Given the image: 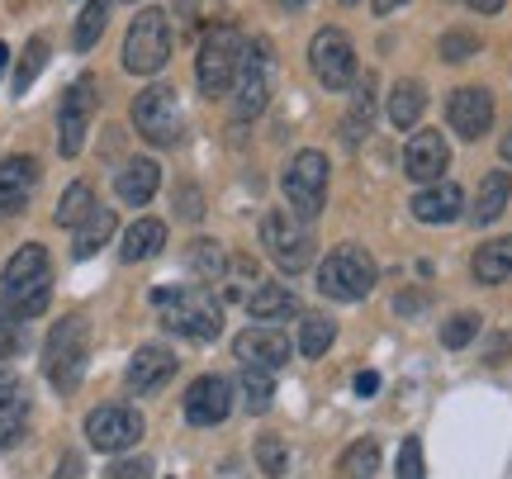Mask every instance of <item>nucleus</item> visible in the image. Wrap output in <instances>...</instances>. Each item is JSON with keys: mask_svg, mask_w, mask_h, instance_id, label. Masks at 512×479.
<instances>
[{"mask_svg": "<svg viewBox=\"0 0 512 479\" xmlns=\"http://www.w3.org/2000/svg\"><path fill=\"white\" fill-rule=\"evenodd\" d=\"M152 309L185 342H214L223 332V304L209 295V285H162L152 290Z\"/></svg>", "mask_w": 512, "mask_h": 479, "instance_id": "1", "label": "nucleus"}, {"mask_svg": "<svg viewBox=\"0 0 512 479\" xmlns=\"http://www.w3.org/2000/svg\"><path fill=\"white\" fill-rule=\"evenodd\" d=\"M0 299L15 309V318H38L48 309V299H53V257H48V247H38V242H24L15 257L5 261V271H0Z\"/></svg>", "mask_w": 512, "mask_h": 479, "instance_id": "2", "label": "nucleus"}, {"mask_svg": "<svg viewBox=\"0 0 512 479\" xmlns=\"http://www.w3.org/2000/svg\"><path fill=\"white\" fill-rule=\"evenodd\" d=\"M86 366H91V323L81 314L57 318L48 328V342H43V375L57 394H76L81 380H86Z\"/></svg>", "mask_w": 512, "mask_h": 479, "instance_id": "3", "label": "nucleus"}, {"mask_svg": "<svg viewBox=\"0 0 512 479\" xmlns=\"http://www.w3.org/2000/svg\"><path fill=\"white\" fill-rule=\"evenodd\" d=\"M375 280H380L375 257H370L361 242H342L318 266V295L337 299V304H356V299H366L375 290Z\"/></svg>", "mask_w": 512, "mask_h": 479, "instance_id": "4", "label": "nucleus"}, {"mask_svg": "<svg viewBox=\"0 0 512 479\" xmlns=\"http://www.w3.org/2000/svg\"><path fill=\"white\" fill-rule=\"evenodd\" d=\"M242 43H247V38H242L233 24L204 29L200 53H195V81H200V91L209 95V100H219V95L233 91L238 67H242Z\"/></svg>", "mask_w": 512, "mask_h": 479, "instance_id": "5", "label": "nucleus"}, {"mask_svg": "<svg viewBox=\"0 0 512 479\" xmlns=\"http://www.w3.org/2000/svg\"><path fill=\"white\" fill-rule=\"evenodd\" d=\"M271 67H275V53H271V38H252L242 43V67H238V81H233V119L238 124H252L256 114L271 105Z\"/></svg>", "mask_w": 512, "mask_h": 479, "instance_id": "6", "label": "nucleus"}, {"mask_svg": "<svg viewBox=\"0 0 512 479\" xmlns=\"http://www.w3.org/2000/svg\"><path fill=\"white\" fill-rule=\"evenodd\" d=\"M280 190H285V209L299 214L304 223H313L323 214V200H328V157L323 152H294L285 176H280Z\"/></svg>", "mask_w": 512, "mask_h": 479, "instance_id": "7", "label": "nucleus"}, {"mask_svg": "<svg viewBox=\"0 0 512 479\" xmlns=\"http://www.w3.org/2000/svg\"><path fill=\"white\" fill-rule=\"evenodd\" d=\"M171 57V24H166V10H138L133 24L124 34V72L133 76H157Z\"/></svg>", "mask_w": 512, "mask_h": 479, "instance_id": "8", "label": "nucleus"}, {"mask_svg": "<svg viewBox=\"0 0 512 479\" xmlns=\"http://www.w3.org/2000/svg\"><path fill=\"white\" fill-rule=\"evenodd\" d=\"M261 242H266L271 261L285 271V276L309 271V261H313V228L299 219V214H290V209H271V214L261 219Z\"/></svg>", "mask_w": 512, "mask_h": 479, "instance_id": "9", "label": "nucleus"}, {"mask_svg": "<svg viewBox=\"0 0 512 479\" xmlns=\"http://www.w3.org/2000/svg\"><path fill=\"white\" fill-rule=\"evenodd\" d=\"M133 129L152 148H176V138H181V100H176V91L171 86L138 91V100H133Z\"/></svg>", "mask_w": 512, "mask_h": 479, "instance_id": "10", "label": "nucleus"}, {"mask_svg": "<svg viewBox=\"0 0 512 479\" xmlns=\"http://www.w3.org/2000/svg\"><path fill=\"white\" fill-rule=\"evenodd\" d=\"M91 119H95V76H76L72 86L62 91V105H57V152L62 157H81Z\"/></svg>", "mask_w": 512, "mask_h": 479, "instance_id": "11", "label": "nucleus"}, {"mask_svg": "<svg viewBox=\"0 0 512 479\" xmlns=\"http://www.w3.org/2000/svg\"><path fill=\"white\" fill-rule=\"evenodd\" d=\"M143 413L133 404H100L86 418V442L95 446V451H105V456H119V451H128V446L143 442Z\"/></svg>", "mask_w": 512, "mask_h": 479, "instance_id": "12", "label": "nucleus"}, {"mask_svg": "<svg viewBox=\"0 0 512 479\" xmlns=\"http://www.w3.org/2000/svg\"><path fill=\"white\" fill-rule=\"evenodd\" d=\"M309 67L323 91H351L356 81V48L342 29H318L309 43Z\"/></svg>", "mask_w": 512, "mask_h": 479, "instance_id": "13", "label": "nucleus"}, {"mask_svg": "<svg viewBox=\"0 0 512 479\" xmlns=\"http://www.w3.org/2000/svg\"><path fill=\"white\" fill-rule=\"evenodd\" d=\"M446 124L456 129V138L479 143L484 133L494 129V95L484 91V86H460V91H451V100H446Z\"/></svg>", "mask_w": 512, "mask_h": 479, "instance_id": "14", "label": "nucleus"}, {"mask_svg": "<svg viewBox=\"0 0 512 479\" xmlns=\"http://www.w3.org/2000/svg\"><path fill=\"white\" fill-rule=\"evenodd\" d=\"M446 166H451V143L437 129H413L408 148H403V176L418 185H432L446 176Z\"/></svg>", "mask_w": 512, "mask_h": 479, "instance_id": "15", "label": "nucleus"}, {"mask_svg": "<svg viewBox=\"0 0 512 479\" xmlns=\"http://www.w3.org/2000/svg\"><path fill=\"white\" fill-rule=\"evenodd\" d=\"M233 356H238L242 366L280 370V366H290V337H285V328H275V323H252L247 332H238Z\"/></svg>", "mask_w": 512, "mask_h": 479, "instance_id": "16", "label": "nucleus"}, {"mask_svg": "<svg viewBox=\"0 0 512 479\" xmlns=\"http://www.w3.org/2000/svg\"><path fill=\"white\" fill-rule=\"evenodd\" d=\"M233 413V385L223 375H200L185 389V423L190 427H219Z\"/></svg>", "mask_w": 512, "mask_h": 479, "instance_id": "17", "label": "nucleus"}, {"mask_svg": "<svg viewBox=\"0 0 512 479\" xmlns=\"http://www.w3.org/2000/svg\"><path fill=\"white\" fill-rule=\"evenodd\" d=\"M181 366V356L171 347H157V342H147V347L133 351V361L124 370V385L128 394H157V389L171 385V375Z\"/></svg>", "mask_w": 512, "mask_h": 479, "instance_id": "18", "label": "nucleus"}, {"mask_svg": "<svg viewBox=\"0 0 512 479\" xmlns=\"http://www.w3.org/2000/svg\"><path fill=\"white\" fill-rule=\"evenodd\" d=\"M29 432V389L15 370H0V451L24 442Z\"/></svg>", "mask_w": 512, "mask_h": 479, "instance_id": "19", "label": "nucleus"}, {"mask_svg": "<svg viewBox=\"0 0 512 479\" xmlns=\"http://www.w3.org/2000/svg\"><path fill=\"white\" fill-rule=\"evenodd\" d=\"M408 209L418 223H456L465 214V190L456 181H432L408 200Z\"/></svg>", "mask_w": 512, "mask_h": 479, "instance_id": "20", "label": "nucleus"}, {"mask_svg": "<svg viewBox=\"0 0 512 479\" xmlns=\"http://www.w3.org/2000/svg\"><path fill=\"white\" fill-rule=\"evenodd\" d=\"M38 185V162L34 157H5L0 162V219L19 214Z\"/></svg>", "mask_w": 512, "mask_h": 479, "instance_id": "21", "label": "nucleus"}, {"mask_svg": "<svg viewBox=\"0 0 512 479\" xmlns=\"http://www.w3.org/2000/svg\"><path fill=\"white\" fill-rule=\"evenodd\" d=\"M157 185H162V166L152 162V157H133V162L119 166V176H114V195L124 204H147L157 195Z\"/></svg>", "mask_w": 512, "mask_h": 479, "instance_id": "22", "label": "nucleus"}, {"mask_svg": "<svg viewBox=\"0 0 512 479\" xmlns=\"http://www.w3.org/2000/svg\"><path fill=\"white\" fill-rule=\"evenodd\" d=\"M247 314L256 318V323H285V318H304L299 314V295H294L290 285H275V280H266V285H256L252 295H247Z\"/></svg>", "mask_w": 512, "mask_h": 479, "instance_id": "23", "label": "nucleus"}, {"mask_svg": "<svg viewBox=\"0 0 512 479\" xmlns=\"http://www.w3.org/2000/svg\"><path fill=\"white\" fill-rule=\"evenodd\" d=\"M162 247H166V223L162 219H138V223H128L124 242H119V257H124L128 266H138V261H152Z\"/></svg>", "mask_w": 512, "mask_h": 479, "instance_id": "24", "label": "nucleus"}, {"mask_svg": "<svg viewBox=\"0 0 512 479\" xmlns=\"http://www.w3.org/2000/svg\"><path fill=\"white\" fill-rule=\"evenodd\" d=\"M508 200H512V176L508 171H489V176L479 181V195H475V204H470L465 214L484 228V223H494L498 214L508 209Z\"/></svg>", "mask_w": 512, "mask_h": 479, "instance_id": "25", "label": "nucleus"}, {"mask_svg": "<svg viewBox=\"0 0 512 479\" xmlns=\"http://www.w3.org/2000/svg\"><path fill=\"white\" fill-rule=\"evenodd\" d=\"M470 271H475L479 285H503L512 276V238L484 242L475 252V261H470Z\"/></svg>", "mask_w": 512, "mask_h": 479, "instance_id": "26", "label": "nucleus"}, {"mask_svg": "<svg viewBox=\"0 0 512 479\" xmlns=\"http://www.w3.org/2000/svg\"><path fill=\"white\" fill-rule=\"evenodd\" d=\"M422 110H427V86L422 81H399L389 95V124L394 129H418Z\"/></svg>", "mask_w": 512, "mask_h": 479, "instance_id": "27", "label": "nucleus"}, {"mask_svg": "<svg viewBox=\"0 0 512 479\" xmlns=\"http://www.w3.org/2000/svg\"><path fill=\"white\" fill-rule=\"evenodd\" d=\"M110 238H114V209H100V204H95V209H91V219H86L81 228H76V238H72V257H76V261L95 257V252H100V247H105Z\"/></svg>", "mask_w": 512, "mask_h": 479, "instance_id": "28", "label": "nucleus"}, {"mask_svg": "<svg viewBox=\"0 0 512 479\" xmlns=\"http://www.w3.org/2000/svg\"><path fill=\"white\" fill-rule=\"evenodd\" d=\"M110 5H114V0H86V5H81L76 29H72V48H76V53H91L95 43H100L105 24H110Z\"/></svg>", "mask_w": 512, "mask_h": 479, "instance_id": "29", "label": "nucleus"}, {"mask_svg": "<svg viewBox=\"0 0 512 479\" xmlns=\"http://www.w3.org/2000/svg\"><path fill=\"white\" fill-rule=\"evenodd\" d=\"M370 119H375V81L366 76V81L356 86V95H351L347 119H342V138H347L351 148H356V143L370 133Z\"/></svg>", "mask_w": 512, "mask_h": 479, "instance_id": "30", "label": "nucleus"}, {"mask_svg": "<svg viewBox=\"0 0 512 479\" xmlns=\"http://www.w3.org/2000/svg\"><path fill=\"white\" fill-rule=\"evenodd\" d=\"M91 209H95V190L86 181H72L67 190H62L53 219H57V228H81V223L91 219Z\"/></svg>", "mask_w": 512, "mask_h": 479, "instance_id": "31", "label": "nucleus"}, {"mask_svg": "<svg viewBox=\"0 0 512 479\" xmlns=\"http://www.w3.org/2000/svg\"><path fill=\"white\" fill-rule=\"evenodd\" d=\"M337 342V323L323 314H304L299 318V356L304 361H318V356H328V347Z\"/></svg>", "mask_w": 512, "mask_h": 479, "instance_id": "32", "label": "nucleus"}, {"mask_svg": "<svg viewBox=\"0 0 512 479\" xmlns=\"http://www.w3.org/2000/svg\"><path fill=\"white\" fill-rule=\"evenodd\" d=\"M48 38L43 34H34L29 43H24V53H19V62H15V76H10V86H15V95H24L29 86H34L38 76H43V67H48Z\"/></svg>", "mask_w": 512, "mask_h": 479, "instance_id": "33", "label": "nucleus"}, {"mask_svg": "<svg viewBox=\"0 0 512 479\" xmlns=\"http://www.w3.org/2000/svg\"><path fill=\"white\" fill-rule=\"evenodd\" d=\"M242 404H247V413H271V404H275V370L242 366Z\"/></svg>", "mask_w": 512, "mask_h": 479, "instance_id": "34", "label": "nucleus"}, {"mask_svg": "<svg viewBox=\"0 0 512 479\" xmlns=\"http://www.w3.org/2000/svg\"><path fill=\"white\" fill-rule=\"evenodd\" d=\"M375 470H380V446L375 442H351L342 451V475L347 479H375Z\"/></svg>", "mask_w": 512, "mask_h": 479, "instance_id": "35", "label": "nucleus"}, {"mask_svg": "<svg viewBox=\"0 0 512 479\" xmlns=\"http://www.w3.org/2000/svg\"><path fill=\"white\" fill-rule=\"evenodd\" d=\"M223 266H228V261H223V247L214 238H200L190 247V271L200 280H223Z\"/></svg>", "mask_w": 512, "mask_h": 479, "instance_id": "36", "label": "nucleus"}, {"mask_svg": "<svg viewBox=\"0 0 512 479\" xmlns=\"http://www.w3.org/2000/svg\"><path fill=\"white\" fill-rule=\"evenodd\" d=\"M256 465H261V475L280 479L285 470H290V456H285V442L275 437V432H266L261 442H256Z\"/></svg>", "mask_w": 512, "mask_h": 479, "instance_id": "37", "label": "nucleus"}, {"mask_svg": "<svg viewBox=\"0 0 512 479\" xmlns=\"http://www.w3.org/2000/svg\"><path fill=\"white\" fill-rule=\"evenodd\" d=\"M475 332H479V314H456V318H446V323H441V347H446V351L470 347V342H475Z\"/></svg>", "mask_w": 512, "mask_h": 479, "instance_id": "38", "label": "nucleus"}, {"mask_svg": "<svg viewBox=\"0 0 512 479\" xmlns=\"http://www.w3.org/2000/svg\"><path fill=\"white\" fill-rule=\"evenodd\" d=\"M441 62H470L479 53V38L470 29H451V34H441Z\"/></svg>", "mask_w": 512, "mask_h": 479, "instance_id": "39", "label": "nucleus"}, {"mask_svg": "<svg viewBox=\"0 0 512 479\" xmlns=\"http://www.w3.org/2000/svg\"><path fill=\"white\" fill-rule=\"evenodd\" d=\"M399 479H427V461H422V442L408 437L399 446Z\"/></svg>", "mask_w": 512, "mask_h": 479, "instance_id": "40", "label": "nucleus"}, {"mask_svg": "<svg viewBox=\"0 0 512 479\" xmlns=\"http://www.w3.org/2000/svg\"><path fill=\"white\" fill-rule=\"evenodd\" d=\"M19 351V318H15V309L0 299V361H10Z\"/></svg>", "mask_w": 512, "mask_h": 479, "instance_id": "41", "label": "nucleus"}, {"mask_svg": "<svg viewBox=\"0 0 512 479\" xmlns=\"http://www.w3.org/2000/svg\"><path fill=\"white\" fill-rule=\"evenodd\" d=\"M110 479H152V461H143V456L138 461H119L110 470Z\"/></svg>", "mask_w": 512, "mask_h": 479, "instance_id": "42", "label": "nucleus"}, {"mask_svg": "<svg viewBox=\"0 0 512 479\" xmlns=\"http://www.w3.org/2000/svg\"><path fill=\"white\" fill-rule=\"evenodd\" d=\"M200 214H204L200 190H195V185H185V190H181V219H200Z\"/></svg>", "mask_w": 512, "mask_h": 479, "instance_id": "43", "label": "nucleus"}, {"mask_svg": "<svg viewBox=\"0 0 512 479\" xmlns=\"http://www.w3.org/2000/svg\"><path fill=\"white\" fill-rule=\"evenodd\" d=\"M375 389H380V375H375V370H361V375H356V394H361V399H370Z\"/></svg>", "mask_w": 512, "mask_h": 479, "instance_id": "44", "label": "nucleus"}, {"mask_svg": "<svg viewBox=\"0 0 512 479\" xmlns=\"http://www.w3.org/2000/svg\"><path fill=\"white\" fill-rule=\"evenodd\" d=\"M465 5H470L475 15H498V10H503L508 0H465Z\"/></svg>", "mask_w": 512, "mask_h": 479, "instance_id": "45", "label": "nucleus"}, {"mask_svg": "<svg viewBox=\"0 0 512 479\" xmlns=\"http://www.w3.org/2000/svg\"><path fill=\"white\" fill-rule=\"evenodd\" d=\"M422 304H427L422 295H399V299H394V309H399V314H418Z\"/></svg>", "mask_w": 512, "mask_h": 479, "instance_id": "46", "label": "nucleus"}, {"mask_svg": "<svg viewBox=\"0 0 512 479\" xmlns=\"http://www.w3.org/2000/svg\"><path fill=\"white\" fill-rule=\"evenodd\" d=\"M81 475V456H62V465H57V479H76Z\"/></svg>", "mask_w": 512, "mask_h": 479, "instance_id": "47", "label": "nucleus"}, {"mask_svg": "<svg viewBox=\"0 0 512 479\" xmlns=\"http://www.w3.org/2000/svg\"><path fill=\"white\" fill-rule=\"evenodd\" d=\"M399 5H408V0H370V10H375V15H394Z\"/></svg>", "mask_w": 512, "mask_h": 479, "instance_id": "48", "label": "nucleus"}, {"mask_svg": "<svg viewBox=\"0 0 512 479\" xmlns=\"http://www.w3.org/2000/svg\"><path fill=\"white\" fill-rule=\"evenodd\" d=\"M508 356V337H498V342H489V356L484 361H503Z\"/></svg>", "mask_w": 512, "mask_h": 479, "instance_id": "49", "label": "nucleus"}, {"mask_svg": "<svg viewBox=\"0 0 512 479\" xmlns=\"http://www.w3.org/2000/svg\"><path fill=\"white\" fill-rule=\"evenodd\" d=\"M176 15L190 24V19H195V0H176Z\"/></svg>", "mask_w": 512, "mask_h": 479, "instance_id": "50", "label": "nucleus"}, {"mask_svg": "<svg viewBox=\"0 0 512 479\" xmlns=\"http://www.w3.org/2000/svg\"><path fill=\"white\" fill-rule=\"evenodd\" d=\"M498 152H503V162L512 166V129H508V138H503V148H498Z\"/></svg>", "mask_w": 512, "mask_h": 479, "instance_id": "51", "label": "nucleus"}, {"mask_svg": "<svg viewBox=\"0 0 512 479\" xmlns=\"http://www.w3.org/2000/svg\"><path fill=\"white\" fill-rule=\"evenodd\" d=\"M5 67H10V48L0 43V76H5Z\"/></svg>", "mask_w": 512, "mask_h": 479, "instance_id": "52", "label": "nucleus"}, {"mask_svg": "<svg viewBox=\"0 0 512 479\" xmlns=\"http://www.w3.org/2000/svg\"><path fill=\"white\" fill-rule=\"evenodd\" d=\"M280 5H285V10H304L309 0H280Z\"/></svg>", "mask_w": 512, "mask_h": 479, "instance_id": "53", "label": "nucleus"}, {"mask_svg": "<svg viewBox=\"0 0 512 479\" xmlns=\"http://www.w3.org/2000/svg\"><path fill=\"white\" fill-rule=\"evenodd\" d=\"M342 5H356V0H342Z\"/></svg>", "mask_w": 512, "mask_h": 479, "instance_id": "54", "label": "nucleus"}]
</instances>
